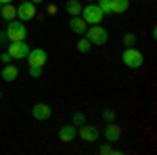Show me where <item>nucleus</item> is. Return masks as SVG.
<instances>
[{
  "instance_id": "nucleus-1",
  "label": "nucleus",
  "mask_w": 157,
  "mask_h": 155,
  "mask_svg": "<svg viewBox=\"0 0 157 155\" xmlns=\"http://www.w3.org/2000/svg\"><path fill=\"white\" fill-rule=\"evenodd\" d=\"M143 61H145V57H143V52H140L138 48H134V46L124 48V52H121V63H124L126 67L138 69V67L143 65Z\"/></svg>"
},
{
  "instance_id": "nucleus-2",
  "label": "nucleus",
  "mask_w": 157,
  "mask_h": 155,
  "mask_svg": "<svg viewBox=\"0 0 157 155\" xmlns=\"http://www.w3.org/2000/svg\"><path fill=\"white\" fill-rule=\"evenodd\" d=\"M86 38L90 40V44H94V46H105L109 40V32L103 27V25H88V29H86Z\"/></svg>"
},
{
  "instance_id": "nucleus-3",
  "label": "nucleus",
  "mask_w": 157,
  "mask_h": 155,
  "mask_svg": "<svg viewBox=\"0 0 157 155\" xmlns=\"http://www.w3.org/2000/svg\"><path fill=\"white\" fill-rule=\"evenodd\" d=\"M4 32H6L9 42H19V40H25V38H27V27H25V23L19 21V19L9 21V25H6Z\"/></svg>"
},
{
  "instance_id": "nucleus-4",
  "label": "nucleus",
  "mask_w": 157,
  "mask_h": 155,
  "mask_svg": "<svg viewBox=\"0 0 157 155\" xmlns=\"http://www.w3.org/2000/svg\"><path fill=\"white\" fill-rule=\"evenodd\" d=\"M82 19H84L88 25H97L103 21V13H101V9L97 6V2H88V6H82Z\"/></svg>"
},
{
  "instance_id": "nucleus-5",
  "label": "nucleus",
  "mask_w": 157,
  "mask_h": 155,
  "mask_svg": "<svg viewBox=\"0 0 157 155\" xmlns=\"http://www.w3.org/2000/svg\"><path fill=\"white\" fill-rule=\"evenodd\" d=\"M34 17H36V4H34L32 0H23V2L17 6V19L23 21V23H27V21H32Z\"/></svg>"
},
{
  "instance_id": "nucleus-6",
  "label": "nucleus",
  "mask_w": 157,
  "mask_h": 155,
  "mask_svg": "<svg viewBox=\"0 0 157 155\" xmlns=\"http://www.w3.org/2000/svg\"><path fill=\"white\" fill-rule=\"evenodd\" d=\"M25 59H27L29 65H34V67H44L46 61H48V55H46L44 48H29V52H27Z\"/></svg>"
},
{
  "instance_id": "nucleus-7",
  "label": "nucleus",
  "mask_w": 157,
  "mask_h": 155,
  "mask_svg": "<svg viewBox=\"0 0 157 155\" xmlns=\"http://www.w3.org/2000/svg\"><path fill=\"white\" fill-rule=\"evenodd\" d=\"M78 136H80L84 143H97L98 136H101V132H98L94 126H90V124H82L80 130H78Z\"/></svg>"
},
{
  "instance_id": "nucleus-8",
  "label": "nucleus",
  "mask_w": 157,
  "mask_h": 155,
  "mask_svg": "<svg viewBox=\"0 0 157 155\" xmlns=\"http://www.w3.org/2000/svg\"><path fill=\"white\" fill-rule=\"evenodd\" d=\"M27 52H29V46H27V42H25V40L11 42V44H9V55H11L13 59H25V57H27Z\"/></svg>"
},
{
  "instance_id": "nucleus-9",
  "label": "nucleus",
  "mask_w": 157,
  "mask_h": 155,
  "mask_svg": "<svg viewBox=\"0 0 157 155\" xmlns=\"http://www.w3.org/2000/svg\"><path fill=\"white\" fill-rule=\"evenodd\" d=\"M32 115L36 119H40V122H46V119H50V115H52V109H50L48 103H36V105L32 107Z\"/></svg>"
},
{
  "instance_id": "nucleus-10",
  "label": "nucleus",
  "mask_w": 157,
  "mask_h": 155,
  "mask_svg": "<svg viewBox=\"0 0 157 155\" xmlns=\"http://www.w3.org/2000/svg\"><path fill=\"white\" fill-rule=\"evenodd\" d=\"M75 136H78V128L73 124H65V126L59 128V141L61 143H71V141H75Z\"/></svg>"
},
{
  "instance_id": "nucleus-11",
  "label": "nucleus",
  "mask_w": 157,
  "mask_h": 155,
  "mask_svg": "<svg viewBox=\"0 0 157 155\" xmlns=\"http://www.w3.org/2000/svg\"><path fill=\"white\" fill-rule=\"evenodd\" d=\"M103 134H105V141H109V143H117V141L121 138V128L117 126V124L109 122L107 126H105V130H103Z\"/></svg>"
},
{
  "instance_id": "nucleus-12",
  "label": "nucleus",
  "mask_w": 157,
  "mask_h": 155,
  "mask_svg": "<svg viewBox=\"0 0 157 155\" xmlns=\"http://www.w3.org/2000/svg\"><path fill=\"white\" fill-rule=\"evenodd\" d=\"M69 29H71L73 34L82 36V34H86V29H88V23L82 19V15H75V17L69 19Z\"/></svg>"
},
{
  "instance_id": "nucleus-13",
  "label": "nucleus",
  "mask_w": 157,
  "mask_h": 155,
  "mask_svg": "<svg viewBox=\"0 0 157 155\" xmlns=\"http://www.w3.org/2000/svg\"><path fill=\"white\" fill-rule=\"evenodd\" d=\"M0 76H2V80H4V82H15V80L19 78V69H17L15 65L9 63V65H4V69H2Z\"/></svg>"
},
{
  "instance_id": "nucleus-14",
  "label": "nucleus",
  "mask_w": 157,
  "mask_h": 155,
  "mask_svg": "<svg viewBox=\"0 0 157 155\" xmlns=\"http://www.w3.org/2000/svg\"><path fill=\"white\" fill-rule=\"evenodd\" d=\"M0 15H2V19L9 23V21H13V19H17V6H13V2H9V4H2Z\"/></svg>"
},
{
  "instance_id": "nucleus-15",
  "label": "nucleus",
  "mask_w": 157,
  "mask_h": 155,
  "mask_svg": "<svg viewBox=\"0 0 157 155\" xmlns=\"http://www.w3.org/2000/svg\"><path fill=\"white\" fill-rule=\"evenodd\" d=\"M130 9V0H111V13L115 15H124Z\"/></svg>"
},
{
  "instance_id": "nucleus-16",
  "label": "nucleus",
  "mask_w": 157,
  "mask_h": 155,
  "mask_svg": "<svg viewBox=\"0 0 157 155\" xmlns=\"http://www.w3.org/2000/svg\"><path fill=\"white\" fill-rule=\"evenodd\" d=\"M82 6H84V4H82L80 0H69V2L65 4V11L69 13L71 17H75V15H80V13H82Z\"/></svg>"
},
{
  "instance_id": "nucleus-17",
  "label": "nucleus",
  "mask_w": 157,
  "mask_h": 155,
  "mask_svg": "<svg viewBox=\"0 0 157 155\" xmlns=\"http://www.w3.org/2000/svg\"><path fill=\"white\" fill-rule=\"evenodd\" d=\"M75 46H78V52H82V55H86V52H90V48H92V44H90V40H88V38H80Z\"/></svg>"
},
{
  "instance_id": "nucleus-18",
  "label": "nucleus",
  "mask_w": 157,
  "mask_h": 155,
  "mask_svg": "<svg viewBox=\"0 0 157 155\" xmlns=\"http://www.w3.org/2000/svg\"><path fill=\"white\" fill-rule=\"evenodd\" d=\"M98 151H101L103 155H109V153H111V155H120V153H121L120 149H115V147H113V143H109V145H101V149H98Z\"/></svg>"
},
{
  "instance_id": "nucleus-19",
  "label": "nucleus",
  "mask_w": 157,
  "mask_h": 155,
  "mask_svg": "<svg viewBox=\"0 0 157 155\" xmlns=\"http://www.w3.org/2000/svg\"><path fill=\"white\" fill-rule=\"evenodd\" d=\"M97 6L103 15H111V0H97Z\"/></svg>"
},
{
  "instance_id": "nucleus-20",
  "label": "nucleus",
  "mask_w": 157,
  "mask_h": 155,
  "mask_svg": "<svg viewBox=\"0 0 157 155\" xmlns=\"http://www.w3.org/2000/svg\"><path fill=\"white\" fill-rule=\"evenodd\" d=\"M71 124L73 126H82V124H86V115L82 113V111H75L71 115Z\"/></svg>"
},
{
  "instance_id": "nucleus-21",
  "label": "nucleus",
  "mask_w": 157,
  "mask_h": 155,
  "mask_svg": "<svg viewBox=\"0 0 157 155\" xmlns=\"http://www.w3.org/2000/svg\"><path fill=\"white\" fill-rule=\"evenodd\" d=\"M42 72H44V67H34V65H29V76L38 80V78H42Z\"/></svg>"
},
{
  "instance_id": "nucleus-22",
  "label": "nucleus",
  "mask_w": 157,
  "mask_h": 155,
  "mask_svg": "<svg viewBox=\"0 0 157 155\" xmlns=\"http://www.w3.org/2000/svg\"><path fill=\"white\" fill-rule=\"evenodd\" d=\"M121 42H124V46H134V44H136V36H134V34H126Z\"/></svg>"
},
{
  "instance_id": "nucleus-23",
  "label": "nucleus",
  "mask_w": 157,
  "mask_h": 155,
  "mask_svg": "<svg viewBox=\"0 0 157 155\" xmlns=\"http://www.w3.org/2000/svg\"><path fill=\"white\" fill-rule=\"evenodd\" d=\"M103 119H105V122H115V111H111V109H105V111H103Z\"/></svg>"
},
{
  "instance_id": "nucleus-24",
  "label": "nucleus",
  "mask_w": 157,
  "mask_h": 155,
  "mask_svg": "<svg viewBox=\"0 0 157 155\" xmlns=\"http://www.w3.org/2000/svg\"><path fill=\"white\" fill-rule=\"evenodd\" d=\"M11 55H9V50H6V52H2V55H0V61H2V63H4V65H9V63H11Z\"/></svg>"
},
{
  "instance_id": "nucleus-25",
  "label": "nucleus",
  "mask_w": 157,
  "mask_h": 155,
  "mask_svg": "<svg viewBox=\"0 0 157 155\" xmlns=\"http://www.w3.org/2000/svg\"><path fill=\"white\" fill-rule=\"evenodd\" d=\"M9 44V38H6V32H0V46Z\"/></svg>"
},
{
  "instance_id": "nucleus-26",
  "label": "nucleus",
  "mask_w": 157,
  "mask_h": 155,
  "mask_svg": "<svg viewBox=\"0 0 157 155\" xmlns=\"http://www.w3.org/2000/svg\"><path fill=\"white\" fill-rule=\"evenodd\" d=\"M57 13V4H48V15H55Z\"/></svg>"
},
{
  "instance_id": "nucleus-27",
  "label": "nucleus",
  "mask_w": 157,
  "mask_h": 155,
  "mask_svg": "<svg viewBox=\"0 0 157 155\" xmlns=\"http://www.w3.org/2000/svg\"><path fill=\"white\" fill-rule=\"evenodd\" d=\"M0 2H2V4H9V2H13V0H0Z\"/></svg>"
},
{
  "instance_id": "nucleus-28",
  "label": "nucleus",
  "mask_w": 157,
  "mask_h": 155,
  "mask_svg": "<svg viewBox=\"0 0 157 155\" xmlns=\"http://www.w3.org/2000/svg\"><path fill=\"white\" fill-rule=\"evenodd\" d=\"M32 2H34V4H40V2H44V0H32Z\"/></svg>"
},
{
  "instance_id": "nucleus-29",
  "label": "nucleus",
  "mask_w": 157,
  "mask_h": 155,
  "mask_svg": "<svg viewBox=\"0 0 157 155\" xmlns=\"http://www.w3.org/2000/svg\"><path fill=\"white\" fill-rule=\"evenodd\" d=\"M86 2H94V0H86Z\"/></svg>"
},
{
  "instance_id": "nucleus-30",
  "label": "nucleus",
  "mask_w": 157,
  "mask_h": 155,
  "mask_svg": "<svg viewBox=\"0 0 157 155\" xmlns=\"http://www.w3.org/2000/svg\"><path fill=\"white\" fill-rule=\"evenodd\" d=\"M0 99H2V90H0Z\"/></svg>"
},
{
  "instance_id": "nucleus-31",
  "label": "nucleus",
  "mask_w": 157,
  "mask_h": 155,
  "mask_svg": "<svg viewBox=\"0 0 157 155\" xmlns=\"http://www.w3.org/2000/svg\"><path fill=\"white\" fill-rule=\"evenodd\" d=\"M0 9H2V2H0Z\"/></svg>"
},
{
  "instance_id": "nucleus-32",
  "label": "nucleus",
  "mask_w": 157,
  "mask_h": 155,
  "mask_svg": "<svg viewBox=\"0 0 157 155\" xmlns=\"http://www.w3.org/2000/svg\"><path fill=\"white\" fill-rule=\"evenodd\" d=\"M21 2H23V0H21Z\"/></svg>"
}]
</instances>
